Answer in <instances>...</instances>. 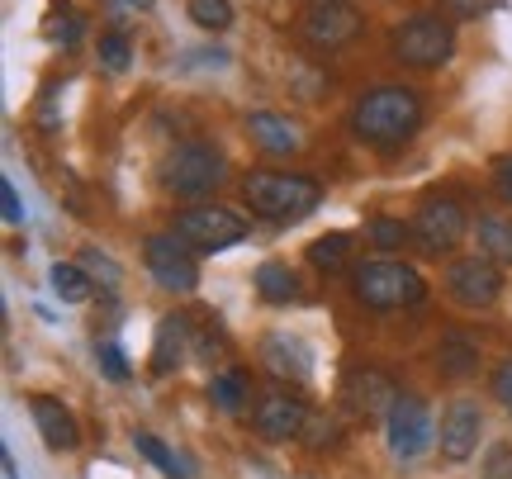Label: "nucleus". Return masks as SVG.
I'll return each instance as SVG.
<instances>
[{"instance_id": "nucleus-37", "label": "nucleus", "mask_w": 512, "mask_h": 479, "mask_svg": "<svg viewBox=\"0 0 512 479\" xmlns=\"http://www.w3.org/2000/svg\"><path fill=\"white\" fill-rule=\"evenodd\" d=\"M152 0H114V10H147Z\"/></svg>"}, {"instance_id": "nucleus-28", "label": "nucleus", "mask_w": 512, "mask_h": 479, "mask_svg": "<svg viewBox=\"0 0 512 479\" xmlns=\"http://www.w3.org/2000/svg\"><path fill=\"white\" fill-rule=\"evenodd\" d=\"M366 238L380 247V252H399L403 242L413 238V223H399V219H370L366 223Z\"/></svg>"}, {"instance_id": "nucleus-5", "label": "nucleus", "mask_w": 512, "mask_h": 479, "mask_svg": "<svg viewBox=\"0 0 512 479\" xmlns=\"http://www.w3.org/2000/svg\"><path fill=\"white\" fill-rule=\"evenodd\" d=\"M223 181H228V162H223V152L214 143H181V148L166 152V162H162L166 195H176V200H204Z\"/></svg>"}, {"instance_id": "nucleus-25", "label": "nucleus", "mask_w": 512, "mask_h": 479, "mask_svg": "<svg viewBox=\"0 0 512 479\" xmlns=\"http://www.w3.org/2000/svg\"><path fill=\"white\" fill-rule=\"evenodd\" d=\"M133 446H138V456H147V461L157 465L166 479H190V465H185L181 456L162 442V437H152V432H133Z\"/></svg>"}, {"instance_id": "nucleus-27", "label": "nucleus", "mask_w": 512, "mask_h": 479, "mask_svg": "<svg viewBox=\"0 0 512 479\" xmlns=\"http://www.w3.org/2000/svg\"><path fill=\"white\" fill-rule=\"evenodd\" d=\"M190 19L209 34H223L233 24V0H190Z\"/></svg>"}, {"instance_id": "nucleus-15", "label": "nucleus", "mask_w": 512, "mask_h": 479, "mask_svg": "<svg viewBox=\"0 0 512 479\" xmlns=\"http://www.w3.org/2000/svg\"><path fill=\"white\" fill-rule=\"evenodd\" d=\"M261 361L271 375L280 380H294V385H304L313 375V361H309V347L290 337V332H271V337H261Z\"/></svg>"}, {"instance_id": "nucleus-4", "label": "nucleus", "mask_w": 512, "mask_h": 479, "mask_svg": "<svg viewBox=\"0 0 512 479\" xmlns=\"http://www.w3.org/2000/svg\"><path fill=\"white\" fill-rule=\"evenodd\" d=\"M351 295L361 299L366 309H408V304H422L427 295V280L418 276V266L408 261H394V257H380V261H361L351 271Z\"/></svg>"}, {"instance_id": "nucleus-26", "label": "nucleus", "mask_w": 512, "mask_h": 479, "mask_svg": "<svg viewBox=\"0 0 512 479\" xmlns=\"http://www.w3.org/2000/svg\"><path fill=\"white\" fill-rule=\"evenodd\" d=\"M347 252H351L347 233H323V238L309 242V266L313 271H342V266H347Z\"/></svg>"}, {"instance_id": "nucleus-10", "label": "nucleus", "mask_w": 512, "mask_h": 479, "mask_svg": "<svg viewBox=\"0 0 512 479\" xmlns=\"http://www.w3.org/2000/svg\"><path fill=\"white\" fill-rule=\"evenodd\" d=\"M399 394L403 389L375 366H351L342 375V404H347V413L356 423H384Z\"/></svg>"}, {"instance_id": "nucleus-18", "label": "nucleus", "mask_w": 512, "mask_h": 479, "mask_svg": "<svg viewBox=\"0 0 512 479\" xmlns=\"http://www.w3.org/2000/svg\"><path fill=\"white\" fill-rule=\"evenodd\" d=\"M190 356V318L166 314L157 323V342H152V375H171Z\"/></svg>"}, {"instance_id": "nucleus-2", "label": "nucleus", "mask_w": 512, "mask_h": 479, "mask_svg": "<svg viewBox=\"0 0 512 479\" xmlns=\"http://www.w3.org/2000/svg\"><path fill=\"white\" fill-rule=\"evenodd\" d=\"M242 200L252 204L256 219L266 223H299L323 204V185L304 171H252L242 181Z\"/></svg>"}, {"instance_id": "nucleus-31", "label": "nucleus", "mask_w": 512, "mask_h": 479, "mask_svg": "<svg viewBox=\"0 0 512 479\" xmlns=\"http://www.w3.org/2000/svg\"><path fill=\"white\" fill-rule=\"evenodd\" d=\"M100 370L110 375L114 385H124V380H128V361H124V351L114 347V342H105V347H100Z\"/></svg>"}, {"instance_id": "nucleus-11", "label": "nucleus", "mask_w": 512, "mask_h": 479, "mask_svg": "<svg viewBox=\"0 0 512 479\" xmlns=\"http://www.w3.org/2000/svg\"><path fill=\"white\" fill-rule=\"evenodd\" d=\"M252 427H256L261 442L304 437V427H309V404H304V394H294V389H285V385L266 389V394L252 404Z\"/></svg>"}, {"instance_id": "nucleus-21", "label": "nucleus", "mask_w": 512, "mask_h": 479, "mask_svg": "<svg viewBox=\"0 0 512 479\" xmlns=\"http://www.w3.org/2000/svg\"><path fill=\"white\" fill-rule=\"evenodd\" d=\"M256 295L266 304H290V299H299V276L285 261H261L256 266Z\"/></svg>"}, {"instance_id": "nucleus-3", "label": "nucleus", "mask_w": 512, "mask_h": 479, "mask_svg": "<svg viewBox=\"0 0 512 479\" xmlns=\"http://www.w3.org/2000/svg\"><path fill=\"white\" fill-rule=\"evenodd\" d=\"M389 53L394 62L413 67V72H437L456 57V29L441 10H422V15L403 19L399 29L389 34Z\"/></svg>"}, {"instance_id": "nucleus-1", "label": "nucleus", "mask_w": 512, "mask_h": 479, "mask_svg": "<svg viewBox=\"0 0 512 479\" xmlns=\"http://www.w3.org/2000/svg\"><path fill=\"white\" fill-rule=\"evenodd\" d=\"M422 114L427 110H422V95L413 91V86H375V91H366L351 105L347 129L356 133L366 148L394 152L422 129Z\"/></svg>"}, {"instance_id": "nucleus-29", "label": "nucleus", "mask_w": 512, "mask_h": 479, "mask_svg": "<svg viewBox=\"0 0 512 479\" xmlns=\"http://www.w3.org/2000/svg\"><path fill=\"white\" fill-rule=\"evenodd\" d=\"M133 43H128L119 29H110V34H100V67L105 72H128V62H133Z\"/></svg>"}, {"instance_id": "nucleus-22", "label": "nucleus", "mask_w": 512, "mask_h": 479, "mask_svg": "<svg viewBox=\"0 0 512 479\" xmlns=\"http://www.w3.org/2000/svg\"><path fill=\"white\" fill-rule=\"evenodd\" d=\"M48 280H53V290H57L62 304H86V299L95 295L91 271H86V266H76V261H53Z\"/></svg>"}, {"instance_id": "nucleus-17", "label": "nucleus", "mask_w": 512, "mask_h": 479, "mask_svg": "<svg viewBox=\"0 0 512 479\" xmlns=\"http://www.w3.org/2000/svg\"><path fill=\"white\" fill-rule=\"evenodd\" d=\"M29 413H34V427L43 432V446H48V451H76V446H81V427H76V418L57 404V399L34 394V399H29Z\"/></svg>"}, {"instance_id": "nucleus-33", "label": "nucleus", "mask_w": 512, "mask_h": 479, "mask_svg": "<svg viewBox=\"0 0 512 479\" xmlns=\"http://www.w3.org/2000/svg\"><path fill=\"white\" fill-rule=\"evenodd\" d=\"M489 389H494L498 404L512 413V356H508V361H498V370H494V380H489Z\"/></svg>"}, {"instance_id": "nucleus-34", "label": "nucleus", "mask_w": 512, "mask_h": 479, "mask_svg": "<svg viewBox=\"0 0 512 479\" xmlns=\"http://www.w3.org/2000/svg\"><path fill=\"white\" fill-rule=\"evenodd\" d=\"M81 266H86L91 276H105V285H110V290L119 285V266H114L105 252H86V257H81Z\"/></svg>"}, {"instance_id": "nucleus-8", "label": "nucleus", "mask_w": 512, "mask_h": 479, "mask_svg": "<svg viewBox=\"0 0 512 479\" xmlns=\"http://www.w3.org/2000/svg\"><path fill=\"white\" fill-rule=\"evenodd\" d=\"M143 261H147V276L157 280L162 290H171V295H190V290L200 285L195 252H190L176 233H152V238L143 242Z\"/></svg>"}, {"instance_id": "nucleus-30", "label": "nucleus", "mask_w": 512, "mask_h": 479, "mask_svg": "<svg viewBox=\"0 0 512 479\" xmlns=\"http://www.w3.org/2000/svg\"><path fill=\"white\" fill-rule=\"evenodd\" d=\"M299 442L309 446V451H328V446L342 442V423L328 418V413H323V418H309V427H304V437H299Z\"/></svg>"}, {"instance_id": "nucleus-6", "label": "nucleus", "mask_w": 512, "mask_h": 479, "mask_svg": "<svg viewBox=\"0 0 512 479\" xmlns=\"http://www.w3.org/2000/svg\"><path fill=\"white\" fill-rule=\"evenodd\" d=\"M176 238L190 252L214 257V252H228V247L247 242V219L233 214V209H223V204H190V209L176 214Z\"/></svg>"}, {"instance_id": "nucleus-14", "label": "nucleus", "mask_w": 512, "mask_h": 479, "mask_svg": "<svg viewBox=\"0 0 512 479\" xmlns=\"http://www.w3.org/2000/svg\"><path fill=\"white\" fill-rule=\"evenodd\" d=\"M479 432H484V413H479V404H470V399H456V404L441 413V427H437L441 461L465 465L479 451Z\"/></svg>"}, {"instance_id": "nucleus-35", "label": "nucleus", "mask_w": 512, "mask_h": 479, "mask_svg": "<svg viewBox=\"0 0 512 479\" xmlns=\"http://www.w3.org/2000/svg\"><path fill=\"white\" fill-rule=\"evenodd\" d=\"M494 190H498V200L503 204H512V152L494 157Z\"/></svg>"}, {"instance_id": "nucleus-16", "label": "nucleus", "mask_w": 512, "mask_h": 479, "mask_svg": "<svg viewBox=\"0 0 512 479\" xmlns=\"http://www.w3.org/2000/svg\"><path fill=\"white\" fill-rule=\"evenodd\" d=\"M247 138H252L266 157H290V152H299V143H304V138H299V124L285 119V114H275V110L247 114Z\"/></svg>"}, {"instance_id": "nucleus-20", "label": "nucleus", "mask_w": 512, "mask_h": 479, "mask_svg": "<svg viewBox=\"0 0 512 479\" xmlns=\"http://www.w3.org/2000/svg\"><path fill=\"white\" fill-rule=\"evenodd\" d=\"M475 242H479V257L498 261V266H512V219L508 214H484L475 223Z\"/></svg>"}, {"instance_id": "nucleus-36", "label": "nucleus", "mask_w": 512, "mask_h": 479, "mask_svg": "<svg viewBox=\"0 0 512 479\" xmlns=\"http://www.w3.org/2000/svg\"><path fill=\"white\" fill-rule=\"evenodd\" d=\"M0 200H5V223H19L24 209H19V190L10 181H0Z\"/></svg>"}, {"instance_id": "nucleus-23", "label": "nucleus", "mask_w": 512, "mask_h": 479, "mask_svg": "<svg viewBox=\"0 0 512 479\" xmlns=\"http://www.w3.org/2000/svg\"><path fill=\"white\" fill-rule=\"evenodd\" d=\"M43 38H48L53 48H76V43L86 38V15L72 10V5H53V10L43 15Z\"/></svg>"}, {"instance_id": "nucleus-7", "label": "nucleus", "mask_w": 512, "mask_h": 479, "mask_svg": "<svg viewBox=\"0 0 512 479\" xmlns=\"http://www.w3.org/2000/svg\"><path fill=\"white\" fill-rule=\"evenodd\" d=\"M432 442H437V427H432L427 404H422L418 394H399L394 408H389V418H384V446H389V456L399 465H413Z\"/></svg>"}, {"instance_id": "nucleus-32", "label": "nucleus", "mask_w": 512, "mask_h": 479, "mask_svg": "<svg viewBox=\"0 0 512 479\" xmlns=\"http://www.w3.org/2000/svg\"><path fill=\"white\" fill-rule=\"evenodd\" d=\"M484 479H512V446L498 442L489 451V461H484Z\"/></svg>"}, {"instance_id": "nucleus-24", "label": "nucleus", "mask_w": 512, "mask_h": 479, "mask_svg": "<svg viewBox=\"0 0 512 479\" xmlns=\"http://www.w3.org/2000/svg\"><path fill=\"white\" fill-rule=\"evenodd\" d=\"M247 394H252V375L247 370H223V375H214V385H209V399H214L219 413H242Z\"/></svg>"}, {"instance_id": "nucleus-19", "label": "nucleus", "mask_w": 512, "mask_h": 479, "mask_svg": "<svg viewBox=\"0 0 512 479\" xmlns=\"http://www.w3.org/2000/svg\"><path fill=\"white\" fill-rule=\"evenodd\" d=\"M437 366L446 380H465V375L479 370V347L465 337V332H446L441 347H437Z\"/></svg>"}, {"instance_id": "nucleus-9", "label": "nucleus", "mask_w": 512, "mask_h": 479, "mask_svg": "<svg viewBox=\"0 0 512 479\" xmlns=\"http://www.w3.org/2000/svg\"><path fill=\"white\" fill-rule=\"evenodd\" d=\"M465 209L456 200H446V195H432V200L418 204V214H413V242H418L422 252H432V257H446V252H456L460 238H465Z\"/></svg>"}, {"instance_id": "nucleus-13", "label": "nucleus", "mask_w": 512, "mask_h": 479, "mask_svg": "<svg viewBox=\"0 0 512 479\" xmlns=\"http://www.w3.org/2000/svg\"><path fill=\"white\" fill-rule=\"evenodd\" d=\"M446 290L465 309H489L503 295V271L489 257H460L446 266Z\"/></svg>"}, {"instance_id": "nucleus-12", "label": "nucleus", "mask_w": 512, "mask_h": 479, "mask_svg": "<svg viewBox=\"0 0 512 479\" xmlns=\"http://www.w3.org/2000/svg\"><path fill=\"white\" fill-rule=\"evenodd\" d=\"M299 34L318 53H337V48H347L351 38L361 34V15H356V5H347V0H313L309 10H304Z\"/></svg>"}]
</instances>
